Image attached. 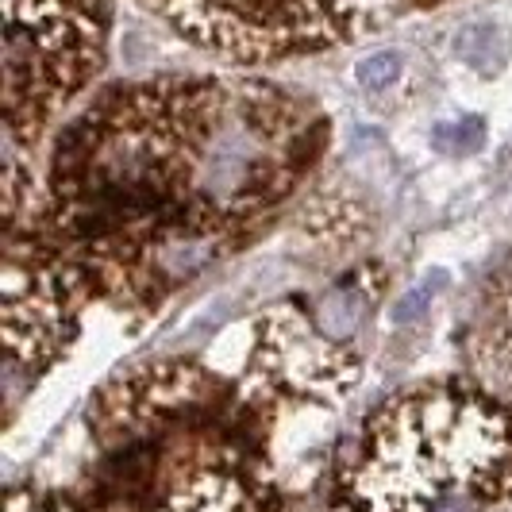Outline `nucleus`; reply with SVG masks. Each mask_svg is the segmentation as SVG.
I'll return each instance as SVG.
<instances>
[{
  "mask_svg": "<svg viewBox=\"0 0 512 512\" xmlns=\"http://www.w3.org/2000/svg\"><path fill=\"white\" fill-rule=\"evenodd\" d=\"M424 305H428V289H412L409 297L397 305V320H412Z\"/></svg>",
  "mask_w": 512,
  "mask_h": 512,
  "instance_id": "f8f14e48",
  "label": "nucleus"
},
{
  "mask_svg": "<svg viewBox=\"0 0 512 512\" xmlns=\"http://www.w3.org/2000/svg\"><path fill=\"white\" fill-rule=\"evenodd\" d=\"M66 489L89 512H285L274 424L201 359L112 374L89 401L85 459Z\"/></svg>",
  "mask_w": 512,
  "mask_h": 512,
  "instance_id": "f03ea898",
  "label": "nucleus"
},
{
  "mask_svg": "<svg viewBox=\"0 0 512 512\" xmlns=\"http://www.w3.org/2000/svg\"><path fill=\"white\" fill-rule=\"evenodd\" d=\"M4 512H89L70 489H43V486H12Z\"/></svg>",
  "mask_w": 512,
  "mask_h": 512,
  "instance_id": "1a4fd4ad",
  "label": "nucleus"
},
{
  "mask_svg": "<svg viewBox=\"0 0 512 512\" xmlns=\"http://www.w3.org/2000/svg\"><path fill=\"white\" fill-rule=\"evenodd\" d=\"M432 139H436L439 147H451V151H474L486 139V124L478 116H462L455 124H439L432 131Z\"/></svg>",
  "mask_w": 512,
  "mask_h": 512,
  "instance_id": "9b49d317",
  "label": "nucleus"
},
{
  "mask_svg": "<svg viewBox=\"0 0 512 512\" xmlns=\"http://www.w3.org/2000/svg\"><path fill=\"white\" fill-rule=\"evenodd\" d=\"M324 143V112L266 77L131 81L62 131L31 212L4 231H27L89 308H151L247 247Z\"/></svg>",
  "mask_w": 512,
  "mask_h": 512,
  "instance_id": "f257e3e1",
  "label": "nucleus"
},
{
  "mask_svg": "<svg viewBox=\"0 0 512 512\" xmlns=\"http://www.w3.org/2000/svg\"><path fill=\"white\" fill-rule=\"evenodd\" d=\"M85 297L27 231H4V339L8 382L39 378L74 343L85 320Z\"/></svg>",
  "mask_w": 512,
  "mask_h": 512,
  "instance_id": "0eeeda50",
  "label": "nucleus"
},
{
  "mask_svg": "<svg viewBox=\"0 0 512 512\" xmlns=\"http://www.w3.org/2000/svg\"><path fill=\"white\" fill-rule=\"evenodd\" d=\"M243 359L228 370L243 393L255 401L262 416H274L297 405H332L347 397L362 378L359 355L339 343L312 308L282 305L262 312L247 328H239Z\"/></svg>",
  "mask_w": 512,
  "mask_h": 512,
  "instance_id": "423d86ee",
  "label": "nucleus"
},
{
  "mask_svg": "<svg viewBox=\"0 0 512 512\" xmlns=\"http://www.w3.org/2000/svg\"><path fill=\"white\" fill-rule=\"evenodd\" d=\"M409 4H439V0H409Z\"/></svg>",
  "mask_w": 512,
  "mask_h": 512,
  "instance_id": "ddd939ff",
  "label": "nucleus"
},
{
  "mask_svg": "<svg viewBox=\"0 0 512 512\" xmlns=\"http://www.w3.org/2000/svg\"><path fill=\"white\" fill-rule=\"evenodd\" d=\"M108 0H4V158L31 162L108 58Z\"/></svg>",
  "mask_w": 512,
  "mask_h": 512,
  "instance_id": "20e7f679",
  "label": "nucleus"
},
{
  "mask_svg": "<svg viewBox=\"0 0 512 512\" xmlns=\"http://www.w3.org/2000/svg\"><path fill=\"white\" fill-rule=\"evenodd\" d=\"M512 493V412L470 382L389 397L343 459L324 512H497Z\"/></svg>",
  "mask_w": 512,
  "mask_h": 512,
  "instance_id": "7ed1b4c3",
  "label": "nucleus"
},
{
  "mask_svg": "<svg viewBox=\"0 0 512 512\" xmlns=\"http://www.w3.org/2000/svg\"><path fill=\"white\" fill-rule=\"evenodd\" d=\"M455 54L474 74L493 77L509 66L512 58V31L501 24H470L455 35Z\"/></svg>",
  "mask_w": 512,
  "mask_h": 512,
  "instance_id": "6e6552de",
  "label": "nucleus"
},
{
  "mask_svg": "<svg viewBox=\"0 0 512 512\" xmlns=\"http://www.w3.org/2000/svg\"><path fill=\"white\" fill-rule=\"evenodd\" d=\"M193 47L231 66L332 51L409 8V0H139Z\"/></svg>",
  "mask_w": 512,
  "mask_h": 512,
  "instance_id": "39448f33",
  "label": "nucleus"
},
{
  "mask_svg": "<svg viewBox=\"0 0 512 512\" xmlns=\"http://www.w3.org/2000/svg\"><path fill=\"white\" fill-rule=\"evenodd\" d=\"M401 66H405V62H401L397 51H374L355 66V77H359L362 89H389V85L401 77Z\"/></svg>",
  "mask_w": 512,
  "mask_h": 512,
  "instance_id": "9d476101",
  "label": "nucleus"
}]
</instances>
